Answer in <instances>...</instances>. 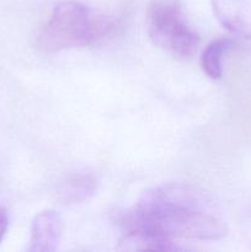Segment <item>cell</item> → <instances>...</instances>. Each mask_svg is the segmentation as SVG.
I'll list each match as a JSON object with an SVG mask.
<instances>
[{
  "label": "cell",
  "instance_id": "ba28073f",
  "mask_svg": "<svg viewBox=\"0 0 251 252\" xmlns=\"http://www.w3.org/2000/svg\"><path fill=\"white\" fill-rule=\"evenodd\" d=\"M7 226H9V216H7L6 209L0 206V243L6 234Z\"/></svg>",
  "mask_w": 251,
  "mask_h": 252
},
{
  "label": "cell",
  "instance_id": "6da1fadb",
  "mask_svg": "<svg viewBox=\"0 0 251 252\" xmlns=\"http://www.w3.org/2000/svg\"><path fill=\"white\" fill-rule=\"evenodd\" d=\"M122 225L126 236L143 250H175L174 239L218 240L228 231L211 202L184 185L148 191L126 213Z\"/></svg>",
  "mask_w": 251,
  "mask_h": 252
},
{
  "label": "cell",
  "instance_id": "52a82bcc",
  "mask_svg": "<svg viewBox=\"0 0 251 252\" xmlns=\"http://www.w3.org/2000/svg\"><path fill=\"white\" fill-rule=\"evenodd\" d=\"M233 42L228 38H219L212 41L206 49L203 51L201 57V65L207 76L211 79H219L223 74V66L221 61L223 57L229 48L231 47Z\"/></svg>",
  "mask_w": 251,
  "mask_h": 252
},
{
  "label": "cell",
  "instance_id": "5b68a950",
  "mask_svg": "<svg viewBox=\"0 0 251 252\" xmlns=\"http://www.w3.org/2000/svg\"><path fill=\"white\" fill-rule=\"evenodd\" d=\"M62 236V219L53 209H46L32 221L31 238L27 250L33 252H52L58 248Z\"/></svg>",
  "mask_w": 251,
  "mask_h": 252
},
{
  "label": "cell",
  "instance_id": "8992f818",
  "mask_svg": "<svg viewBox=\"0 0 251 252\" xmlns=\"http://www.w3.org/2000/svg\"><path fill=\"white\" fill-rule=\"evenodd\" d=\"M97 181L90 174H75L69 177L61 189V198L65 204L79 203L93 196Z\"/></svg>",
  "mask_w": 251,
  "mask_h": 252
},
{
  "label": "cell",
  "instance_id": "277c9868",
  "mask_svg": "<svg viewBox=\"0 0 251 252\" xmlns=\"http://www.w3.org/2000/svg\"><path fill=\"white\" fill-rule=\"evenodd\" d=\"M219 24L234 36L251 39V0H211Z\"/></svg>",
  "mask_w": 251,
  "mask_h": 252
},
{
  "label": "cell",
  "instance_id": "3957f363",
  "mask_svg": "<svg viewBox=\"0 0 251 252\" xmlns=\"http://www.w3.org/2000/svg\"><path fill=\"white\" fill-rule=\"evenodd\" d=\"M147 31L155 46L180 58L193 56L201 41L180 7L170 2L150 5L147 14Z\"/></svg>",
  "mask_w": 251,
  "mask_h": 252
},
{
  "label": "cell",
  "instance_id": "7a4b0ae2",
  "mask_svg": "<svg viewBox=\"0 0 251 252\" xmlns=\"http://www.w3.org/2000/svg\"><path fill=\"white\" fill-rule=\"evenodd\" d=\"M113 21L74 0L59 2L39 34L46 51L58 52L95 43L112 30Z\"/></svg>",
  "mask_w": 251,
  "mask_h": 252
}]
</instances>
